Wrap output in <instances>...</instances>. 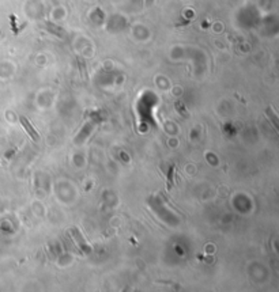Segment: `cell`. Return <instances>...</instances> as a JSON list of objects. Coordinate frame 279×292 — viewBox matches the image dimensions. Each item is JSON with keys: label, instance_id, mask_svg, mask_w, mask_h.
<instances>
[{"label": "cell", "instance_id": "1", "mask_svg": "<svg viewBox=\"0 0 279 292\" xmlns=\"http://www.w3.org/2000/svg\"><path fill=\"white\" fill-rule=\"evenodd\" d=\"M21 121H22V124H23L25 126V129H26V132H27L29 134H30V137L33 140H38V134H37V132L34 130V128L31 126V124L27 121L25 117H21Z\"/></svg>", "mask_w": 279, "mask_h": 292}, {"label": "cell", "instance_id": "2", "mask_svg": "<svg viewBox=\"0 0 279 292\" xmlns=\"http://www.w3.org/2000/svg\"><path fill=\"white\" fill-rule=\"evenodd\" d=\"M173 173L174 168H169V173H167V189H170L173 186Z\"/></svg>", "mask_w": 279, "mask_h": 292}]
</instances>
